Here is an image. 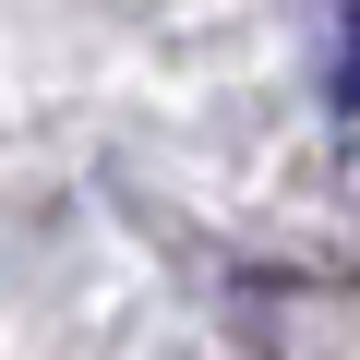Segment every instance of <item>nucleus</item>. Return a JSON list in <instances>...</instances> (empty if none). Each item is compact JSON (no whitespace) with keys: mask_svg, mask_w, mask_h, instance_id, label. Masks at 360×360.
Instances as JSON below:
<instances>
[{"mask_svg":"<svg viewBox=\"0 0 360 360\" xmlns=\"http://www.w3.org/2000/svg\"><path fill=\"white\" fill-rule=\"evenodd\" d=\"M324 96H336V108H360V0L336 13V60H324Z\"/></svg>","mask_w":360,"mask_h":360,"instance_id":"nucleus-1","label":"nucleus"}]
</instances>
